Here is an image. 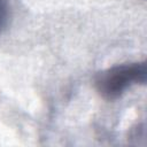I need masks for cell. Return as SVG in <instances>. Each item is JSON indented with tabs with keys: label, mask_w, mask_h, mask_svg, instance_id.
Segmentation results:
<instances>
[{
	"label": "cell",
	"mask_w": 147,
	"mask_h": 147,
	"mask_svg": "<svg viewBox=\"0 0 147 147\" xmlns=\"http://www.w3.org/2000/svg\"><path fill=\"white\" fill-rule=\"evenodd\" d=\"M146 82L145 62L114 65L102 71L96 79V88L107 100L118 99L133 84Z\"/></svg>",
	"instance_id": "6da1fadb"
},
{
	"label": "cell",
	"mask_w": 147,
	"mask_h": 147,
	"mask_svg": "<svg viewBox=\"0 0 147 147\" xmlns=\"http://www.w3.org/2000/svg\"><path fill=\"white\" fill-rule=\"evenodd\" d=\"M7 13H8L7 1L6 0H0V28H2L6 24Z\"/></svg>",
	"instance_id": "7a4b0ae2"
}]
</instances>
